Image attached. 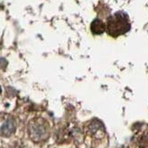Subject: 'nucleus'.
<instances>
[{"label":"nucleus","instance_id":"5","mask_svg":"<svg viewBox=\"0 0 148 148\" xmlns=\"http://www.w3.org/2000/svg\"><path fill=\"white\" fill-rule=\"evenodd\" d=\"M138 144H139V146L141 148H145V147H147V145H148V137L147 136H142V137L139 139Z\"/></svg>","mask_w":148,"mask_h":148},{"label":"nucleus","instance_id":"6","mask_svg":"<svg viewBox=\"0 0 148 148\" xmlns=\"http://www.w3.org/2000/svg\"><path fill=\"white\" fill-rule=\"evenodd\" d=\"M6 66H8V61L5 58H3V57H1V58H0V68L5 69Z\"/></svg>","mask_w":148,"mask_h":148},{"label":"nucleus","instance_id":"3","mask_svg":"<svg viewBox=\"0 0 148 148\" xmlns=\"http://www.w3.org/2000/svg\"><path fill=\"white\" fill-rule=\"evenodd\" d=\"M16 128V121L9 114L0 115V134L5 137H9L15 133Z\"/></svg>","mask_w":148,"mask_h":148},{"label":"nucleus","instance_id":"1","mask_svg":"<svg viewBox=\"0 0 148 148\" xmlns=\"http://www.w3.org/2000/svg\"><path fill=\"white\" fill-rule=\"evenodd\" d=\"M130 28L129 18L125 12H117L107 18L106 31L108 35L113 37H117L125 34Z\"/></svg>","mask_w":148,"mask_h":148},{"label":"nucleus","instance_id":"2","mask_svg":"<svg viewBox=\"0 0 148 148\" xmlns=\"http://www.w3.org/2000/svg\"><path fill=\"white\" fill-rule=\"evenodd\" d=\"M28 134L30 139L34 142H43L49 136L48 123L41 117L31 120L28 125Z\"/></svg>","mask_w":148,"mask_h":148},{"label":"nucleus","instance_id":"4","mask_svg":"<svg viewBox=\"0 0 148 148\" xmlns=\"http://www.w3.org/2000/svg\"><path fill=\"white\" fill-rule=\"evenodd\" d=\"M90 30H91L93 35H102L103 33H105V31L106 30V24L103 22L101 19L95 18V20L91 23L90 25Z\"/></svg>","mask_w":148,"mask_h":148}]
</instances>
